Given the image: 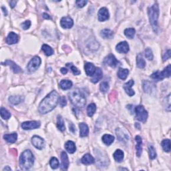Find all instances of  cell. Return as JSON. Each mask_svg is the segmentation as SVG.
<instances>
[{"label": "cell", "mask_w": 171, "mask_h": 171, "mask_svg": "<svg viewBox=\"0 0 171 171\" xmlns=\"http://www.w3.org/2000/svg\"><path fill=\"white\" fill-rule=\"evenodd\" d=\"M60 96L56 91H52L47 94L39 105V112L40 114H45L54 110L60 102Z\"/></svg>", "instance_id": "cell-1"}, {"label": "cell", "mask_w": 171, "mask_h": 171, "mask_svg": "<svg viewBox=\"0 0 171 171\" xmlns=\"http://www.w3.org/2000/svg\"><path fill=\"white\" fill-rule=\"evenodd\" d=\"M34 156L30 150H26L22 153L19 157V166L22 170L30 169L34 165Z\"/></svg>", "instance_id": "cell-2"}, {"label": "cell", "mask_w": 171, "mask_h": 171, "mask_svg": "<svg viewBox=\"0 0 171 171\" xmlns=\"http://www.w3.org/2000/svg\"><path fill=\"white\" fill-rule=\"evenodd\" d=\"M69 99L75 106L78 108L84 107L86 103L84 95L78 89L72 90L69 94Z\"/></svg>", "instance_id": "cell-3"}, {"label": "cell", "mask_w": 171, "mask_h": 171, "mask_svg": "<svg viewBox=\"0 0 171 171\" xmlns=\"http://www.w3.org/2000/svg\"><path fill=\"white\" fill-rule=\"evenodd\" d=\"M148 15L153 30L157 32L158 19V16H159V7H158L157 4H154L152 7H148Z\"/></svg>", "instance_id": "cell-4"}, {"label": "cell", "mask_w": 171, "mask_h": 171, "mask_svg": "<svg viewBox=\"0 0 171 171\" xmlns=\"http://www.w3.org/2000/svg\"><path fill=\"white\" fill-rule=\"evenodd\" d=\"M170 73L171 66L169 64L168 66L165 68L163 71H157L154 72L150 77H151L152 79L155 80V81H160V80H162L165 78H169L170 76Z\"/></svg>", "instance_id": "cell-5"}, {"label": "cell", "mask_w": 171, "mask_h": 171, "mask_svg": "<svg viewBox=\"0 0 171 171\" xmlns=\"http://www.w3.org/2000/svg\"><path fill=\"white\" fill-rule=\"evenodd\" d=\"M136 118L140 122H145L148 119V112L142 106H137L134 108Z\"/></svg>", "instance_id": "cell-6"}, {"label": "cell", "mask_w": 171, "mask_h": 171, "mask_svg": "<svg viewBox=\"0 0 171 171\" xmlns=\"http://www.w3.org/2000/svg\"><path fill=\"white\" fill-rule=\"evenodd\" d=\"M41 62H42L41 59H40V57L39 56H34L33 58L30 60L28 65H27V70H28L30 72H35L40 66Z\"/></svg>", "instance_id": "cell-7"}, {"label": "cell", "mask_w": 171, "mask_h": 171, "mask_svg": "<svg viewBox=\"0 0 171 171\" xmlns=\"http://www.w3.org/2000/svg\"><path fill=\"white\" fill-rule=\"evenodd\" d=\"M40 126V122L39 121H27L22 124V128L24 130H29L38 128Z\"/></svg>", "instance_id": "cell-8"}, {"label": "cell", "mask_w": 171, "mask_h": 171, "mask_svg": "<svg viewBox=\"0 0 171 171\" xmlns=\"http://www.w3.org/2000/svg\"><path fill=\"white\" fill-rule=\"evenodd\" d=\"M32 143L37 149L42 150L45 146L44 140L38 136H34L32 138Z\"/></svg>", "instance_id": "cell-9"}, {"label": "cell", "mask_w": 171, "mask_h": 171, "mask_svg": "<svg viewBox=\"0 0 171 171\" xmlns=\"http://www.w3.org/2000/svg\"><path fill=\"white\" fill-rule=\"evenodd\" d=\"M60 25L63 28L70 29L74 25V21L70 17H63L60 20Z\"/></svg>", "instance_id": "cell-10"}, {"label": "cell", "mask_w": 171, "mask_h": 171, "mask_svg": "<svg viewBox=\"0 0 171 171\" xmlns=\"http://www.w3.org/2000/svg\"><path fill=\"white\" fill-rule=\"evenodd\" d=\"M116 50L120 54H126L129 51V46L126 42H122L116 45Z\"/></svg>", "instance_id": "cell-11"}, {"label": "cell", "mask_w": 171, "mask_h": 171, "mask_svg": "<svg viewBox=\"0 0 171 171\" xmlns=\"http://www.w3.org/2000/svg\"><path fill=\"white\" fill-rule=\"evenodd\" d=\"M104 63L110 67L115 68L119 64V61L116 60L114 55L110 54L108 56H107V57H106V58L104 59Z\"/></svg>", "instance_id": "cell-12"}, {"label": "cell", "mask_w": 171, "mask_h": 171, "mask_svg": "<svg viewBox=\"0 0 171 171\" xmlns=\"http://www.w3.org/2000/svg\"><path fill=\"white\" fill-rule=\"evenodd\" d=\"M1 64L6 65V66H9L10 68H11V70H13V72L14 73H16V74L22 72L21 68H20L19 66H17L16 63L14 62L13 61H11V60H6L4 62H2Z\"/></svg>", "instance_id": "cell-13"}, {"label": "cell", "mask_w": 171, "mask_h": 171, "mask_svg": "<svg viewBox=\"0 0 171 171\" xmlns=\"http://www.w3.org/2000/svg\"><path fill=\"white\" fill-rule=\"evenodd\" d=\"M134 84V80H130L126 83H125L124 85V89L126 93L128 96H134L135 94L134 91L132 89V86Z\"/></svg>", "instance_id": "cell-14"}, {"label": "cell", "mask_w": 171, "mask_h": 171, "mask_svg": "<svg viewBox=\"0 0 171 171\" xmlns=\"http://www.w3.org/2000/svg\"><path fill=\"white\" fill-rule=\"evenodd\" d=\"M98 16V19L100 22H104L106 21V20L108 19L109 18L108 10L107 8H106V7H102V8L99 10Z\"/></svg>", "instance_id": "cell-15"}, {"label": "cell", "mask_w": 171, "mask_h": 171, "mask_svg": "<svg viewBox=\"0 0 171 171\" xmlns=\"http://www.w3.org/2000/svg\"><path fill=\"white\" fill-rule=\"evenodd\" d=\"M61 160L62 165L60 168L62 170H66L69 167V160L67 154L65 152H62L61 153Z\"/></svg>", "instance_id": "cell-16"}, {"label": "cell", "mask_w": 171, "mask_h": 171, "mask_svg": "<svg viewBox=\"0 0 171 171\" xmlns=\"http://www.w3.org/2000/svg\"><path fill=\"white\" fill-rule=\"evenodd\" d=\"M18 40H19L18 35L14 33V32H10L8 36H7L6 41L7 44L12 45L18 42Z\"/></svg>", "instance_id": "cell-17"}, {"label": "cell", "mask_w": 171, "mask_h": 171, "mask_svg": "<svg viewBox=\"0 0 171 171\" xmlns=\"http://www.w3.org/2000/svg\"><path fill=\"white\" fill-rule=\"evenodd\" d=\"M84 69L86 74L87 76H92L96 71V68L94 66V65L90 62L86 63L84 66Z\"/></svg>", "instance_id": "cell-18"}, {"label": "cell", "mask_w": 171, "mask_h": 171, "mask_svg": "<svg viewBox=\"0 0 171 171\" xmlns=\"http://www.w3.org/2000/svg\"><path fill=\"white\" fill-rule=\"evenodd\" d=\"M102 70L100 68H96V71L94 72V74H93L92 78H91V82L94 83L98 82L100 80L102 79Z\"/></svg>", "instance_id": "cell-19"}, {"label": "cell", "mask_w": 171, "mask_h": 171, "mask_svg": "<svg viewBox=\"0 0 171 171\" xmlns=\"http://www.w3.org/2000/svg\"><path fill=\"white\" fill-rule=\"evenodd\" d=\"M80 127V136L81 137H85L88 135L89 128L88 125L84 122L80 123L79 124Z\"/></svg>", "instance_id": "cell-20"}, {"label": "cell", "mask_w": 171, "mask_h": 171, "mask_svg": "<svg viewBox=\"0 0 171 171\" xmlns=\"http://www.w3.org/2000/svg\"><path fill=\"white\" fill-rule=\"evenodd\" d=\"M81 162L84 165H92V164H94V163L95 159L91 154H86L84 155V157L82 158Z\"/></svg>", "instance_id": "cell-21"}, {"label": "cell", "mask_w": 171, "mask_h": 171, "mask_svg": "<svg viewBox=\"0 0 171 171\" xmlns=\"http://www.w3.org/2000/svg\"><path fill=\"white\" fill-rule=\"evenodd\" d=\"M136 141H137V146H136V149H137V155L138 157H140L141 156L142 148V138L140 136H137L135 138Z\"/></svg>", "instance_id": "cell-22"}, {"label": "cell", "mask_w": 171, "mask_h": 171, "mask_svg": "<svg viewBox=\"0 0 171 171\" xmlns=\"http://www.w3.org/2000/svg\"><path fill=\"white\" fill-rule=\"evenodd\" d=\"M24 97L22 96H11L9 98V102L11 104L17 105L24 101Z\"/></svg>", "instance_id": "cell-23"}, {"label": "cell", "mask_w": 171, "mask_h": 171, "mask_svg": "<svg viewBox=\"0 0 171 171\" xmlns=\"http://www.w3.org/2000/svg\"><path fill=\"white\" fill-rule=\"evenodd\" d=\"M65 148H66V150L70 154H73L76 150V145H75V143L73 141H71V140H69V141H68L65 144Z\"/></svg>", "instance_id": "cell-24"}, {"label": "cell", "mask_w": 171, "mask_h": 171, "mask_svg": "<svg viewBox=\"0 0 171 171\" xmlns=\"http://www.w3.org/2000/svg\"><path fill=\"white\" fill-rule=\"evenodd\" d=\"M116 135H117V137L119 138V140L120 141H122V142H126L128 140V136L127 134H125L124 133V132L122 131V130L120 129V128H117L116 130Z\"/></svg>", "instance_id": "cell-25"}, {"label": "cell", "mask_w": 171, "mask_h": 171, "mask_svg": "<svg viewBox=\"0 0 171 171\" xmlns=\"http://www.w3.org/2000/svg\"><path fill=\"white\" fill-rule=\"evenodd\" d=\"M100 36L104 39H111L114 36V32L111 29H104L100 32Z\"/></svg>", "instance_id": "cell-26"}, {"label": "cell", "mask_w": 171, "mask_h": 171, "mask_svg": "<svg viewBox=\"0 0 171 171\" xmlns=\"http://www.w3.org/2000/svg\"><path fill=\"white\" fill-rule=\"evenodd\" d=\"M4 138L9 143H14L17 140V133H12V134H7L4 136Z\"/></svg>", "instance_id": "cell-27"}, {"label": "cell", "mask_w": 171, "mask_h": 171, "mask_svg": "<svg viewBox=\"0 0 171 171\" xmlns=\"http://www.w3.org/2000/svg\"><path fill=\"white\" fill-rule=\"evenodd\" d=\"M60 86L62 90H69L72 87V82L68 80H62L60 82Z\"/></svg>", "instance_id": "cell-28"}, {"label": "cell", "mask_w": 171, "mask_h": 171, "mask_svg": "<svg viewBox=\"0 0 171 171\" xmlns=\"http://www.w3.org/2000/svg\"><path fill=\"white\" fill-rule=\"evenodd\" d=\"M113 156H114V160L116 162H120L124 159V152L120 149H118L116 150Z\"/></svg>", "instance_id": "cell-29"}, {"label": "cell", "mask_w": 171, "mask_h": 171, "mask_svg": "<svg viewBox=\"0 0 171 171\" xmlns=\"http://www.w3.org/2000/svg\"><path fill=\"white\" fill-rule=\"evenodd\" d=\"M102 140L106 145L109 146L114 141V137L110 134H104L102 137Z\"/></svg>", "instance_id": "cell-30"}, {"label": "cell", "mask_w": 171, "mask_h": 171, "mask_svg": "<svg viewBox=\"0 0 171 171\" xmlns=\"http://www.w3.org/2000/svg\"><path fill=\"white\" fill-rule=\"evenodd\" d=\"M57 127L60 131L64 132L66 128H65V124H64V121L63 120L62 117L61 116H57Z\"/></svg>", "instance_id": "cell-31"}, {"label": "cell", "mask_w": 171, "mask_h": 171, "mask_svg": "<svg viewBox=\"0 0 171 171\" xmlns=\"http://www.w3.org/2000/svg\"><path fill=\"white\" fill-rule=\"evenodd\" d=\"M128 74H129V71H128V69L120 68L119 72H118V76H119V78L124 80L126 79Z\"/></svg>", "instance_id": "cell-32"}, {"label": "cell", "mask_w": 171, "mask_h": 171, "mask_svg": "<svg viewBox=\"0 0 171 171\" xmlns=\"http://www.w3.org/2000/svg\"><path fill=\"white\" fill-rule=\"evenodd\" d=\"M137 64L138 68H139L143 69L145 68L146 62H145V60H144V58L142 57V56H141V54H139L137 56Z\"/></svg>", "instance_id": "cell-33"}, {"label": "cell", "mask_w": 171, "mask_h": 171, "mask_svg": "<svg viewBox=\"0 0 171 171\" xmlns=\"http://www.w3.org/2000/svg\"><path fill=\"white\" fill-rule=\"evenodd\" d=\"M42 51L44 52V54L46 55L47 56H50L54 54V50L51 47L47 44H44L42 47Z\"/></svg>", "instance_id": "cell-34"}, {"label": "cell", "mask_w": 171, "mask_h": 171, "mask_svg": "<svg viewBox=\"0 0 171 171\" xmlns=\"http://www.w3.org/2000/svg\"><path fill=\"white\" fill-rule=\"evenodd\" d=\"M161 146L163 150H164L165 152H169L170 150V140L169 139L163 140L161 142Z\"/></svg>", "instance_id": "cell-35"}, {"label": "cell", "mask_w": 171, "mask_h": 171, "mask_svg": "<svg viewBox=\"0 0 171 171\" xmlns=\"http://www.w3.org/2000/svg\"><path fill=\"white\" fill-rule=\"evenodd\" d=\"M96 110V106L95 104L92 103V104H89L88 106L87 107V114L88 116L92 117L94 114Z\"/></svg>", "instance_id": "cell-36"}, {"label": "cell", "mask_w": 171, "mask_h": 171, "mask_svg": "<svg viewBox=\"0 0 171 171\" xmlns=\"http://www.w3.org/2000/svg\"><path fill=\"white\" fill-rule=\"evenodd\" d=\"M153 85L151 82H149L148 81L143 82V90L144 91L147 93H150V91L152 90Z\"/></svg>", "instance_id": "cell-37"}, {"label": "cell", "mask_w": 171, "mask_h": 171, "mask_svg": "<svg viewBox=\"0 0 171 171\" xmlns=\"http://www.w3.org/2000/svg\"><path fill=\"white\" fill-rule=\"evenodd\" d=\"M0 114L3 119L4 120H8L10 117H11V114H10L8 110H6L4 108H1V110H0Z\"/></svg>", "instance_id": "cell-38"}, {"label": "cell", "mask_w": 171, "mask_h": 171, "mask_svg": "<svg viewBox=\"0 0 171 171\" xmlns=\"http://www.w3.org/2000/svg\"><path fill=\"white\" fill-rule=\"evenodd\" d=\"M135 29L134 28H127L124 30V34L128 38L132 39L135 35Z\"/></svg>", "instance_id": "cell-39"}, {"label": "cell", "mask_w": 171, "mask_h": 171, "mask_svg": "<svg viewBox=\"0 0 171 171\" xmlns=\"http://www.w3.org/2000/svg\"><path fill=\"white\" fill-rule=\"evenodd\" d=\"M50 167L52 169H56L59 167V161L56 157H52L50 160Z\"/></svg>", "instance_id": "cell-40"}, {"label": "cell", "mask_w": 171, "mask_h": 171, "mask_svg": "<svg viewBox=\"0 0 171 171\" xmlns=\"http://www.w3.org/2000/svg\"><path fill=\"white\" fill-rule=\"evenodd\" d=\"M148 150H149V157L150 159H154L157 157V152H156L155 148H154L152 145L149 146L148 147Z\"/></svg>", "instance_id": "cell-41"}, {"label": "cell", "mask_w": 171, "mask_h": 171, "mask_svg": "<svg viewBox=\"0 0 171 171\" xmlns=\"http://www.w3.org/2000/svg\"><path fill=\"white\" fill-rule=\"evenodd\" d=\"M100 89L102 92H107L109 90V85L106 82H102L100 86Z\"/></svg>", "instance_id": "cell-42"}, {"label": "cell", "mask_w": 171, "mask_h": 171, "mask_svg": "<svg viewBox=\"0 0 171 171\" xmlns=\"http://www.w3.org/2000/svg\"><path fill=\"white\" fill-rule=\"evenodd\" d=\"M66 66L70 67V70H72V72L74 75H79L80 74V70L78 69L76 67H75L74 65H72V64H69V63H68V64H66Z\"/></svg>", "instance_id": "cell-43"}, {"label": "cell", "mask_w": 171, "mask_h": 171, "mask_svg": "<svg viewBox=\"0 0 171 171\" xmlns=\"http://www.w3.org/2000/svg\"><path fill=\"white\" fill-rule=\"evenodd\" d=\"M145 56L148 60H152L153 59V54L151 49L147 48L145 50Z\"/></svg>", "instance_id": "cell-44"}, {"label": "cell", "mask_w": 171, "mask_h": 171, "mask_svg": "<svg viewBox=\"0 0 171 171\" xmlns=\"http://www.w3.org/2000/svg\"><path fill=\"white\" fill-rule=\"evenodd\" d=\"M87 2L88 1H85V0H80V1H76V4L78 7H80V8H82V7H84L86 5Z\"/></svg>", "instance_id": "cell-45"}, {"label": "cell", "mask_w": 171, "mask_h": 171, "mask_svg": "<svg viewBox=\"0 0 171 171\" xmlns=\"http://www.w3.org/2000/svg\"><path fill=\"white\" fill-rule=\"evenodd\" d=\"M30 26H31V22L29 21V20H27V21L24 22V23L22 24V28H23L25 30L29 29Z\"/></svg>", "instance_id": "cell-46"}, {"label": "cell", "mask_w": 171, "mask_h": 171, "mask_svg": "<svg viewBox=\"0 0 171 171\" xmlns=\"http://www.w3.org/2000/svg\"><path fill=\"white\" fill-rule=\"evenodd\" d=\"M171 56V52H170V50H168L167 52H165V54L163 55V61H166V60H167L168 59H170Z\"/></svg>", "instance_id": "cell-47"}, {"label": "cell", "mask_w": 171, "mask_h": 171, "mask_svg": "<svg viewBox=\"0 0 171 171\" xmlns=\"http://www.w3.org/2000/svg\"><path fill=\"white\" fill-rule=\"evenodd\" d=\"M60 106H61L62 107L65 106H66V104H67L66 98H65L64 96H62L61 98L60 99Z\"/></svg>", "instance_id": "cell-48"}, {"label": "cell", "mask_w": 171, "mask_h": 171, "mask_svg": "<svg viewBox=\"0 0 171 171\" xmlns=\"http://www.w3.org/2000/svg\"><path fill=\"white\" fill-rule=\"evenodd\" d=\"M69 127H70V130H71L72 132H74L75 131H76V128H75L74 124H71L70 125H69Z\"/></svg>", "instance_id": "cell-49"}, {"label": "cell", "mask_w": 171, "mask_h": 171, "mask_svg": "<svg viewBox=\"0 0 171 171\" xmlns=\"http://www.w3.org/2000/svg\"><path fill=\"white\" fill-rule=\"evenodd\" d=\"M16 4H17L16 1H11L9 3L10 7H11V8H14V7L16 6Z\"/></svg>", "instance_id": "cell-50"}, {"label": "cell", "mask_w": 171, "mask_h": 171, "mask_svg": "<svg viewBox=\"0 0 171 171\" xmlns=\"http://www.w3.org/2000/svg\"><path fill=\"white\" fill-rule=\"evenodd\" d=\"M43 17H44V18H45V19H51V17H50V16H49L48 14H46V13L43 14Z\"/></svg>", "instance_id": "cell-51"}, {"label": "cell", "mask_w": 171, "mask_h": 171, "mask_svg": "<svg viewBox=\"0 0 171 171\" xmlns=\"http://www.w3.org/2000/svg\"><path fill=\"white\" fill-rule=\"evenodd\" d=\"M60 71H61L63 74H66L68 72V70L66 68H61V70H60Z\"/></svg>", "instance_id": "cell-52"}, {"label": "cell", "mask_w": 171, "mask_h": 171, "mask_svg": "<svg viewBox=\"0 0 171 171\" xmlns=\"http://www.w3.org/2000/svg\"><path fill=\"white\" fill-rule=\"evenodd\" d=\"M1 9L3 10V11H4V15H5V16H7V11L6 8H5L4 7H1Z\"/></svg>", "instance_id": "cell-53"}, {"label": "cell", "mask_w": 171, "mask_h": 171, "mask_svg": "<svg viewBox=\"0 0 171 171\" xmlns=\"http://www.w3.org/2000/svg\"><path fill=\"white\" fill-rule=\"evenodd\" d=\"M3 170L4 171V170H11V168H9V167H5L4 169H3Z\"/></svg>", "instance_id": "cell-54"}]
</instances>
